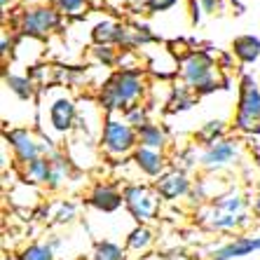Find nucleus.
<instances>
[{
  "mask_svg": "<svg viewBox=\"0 0 260 260\" xmlns=\"http://www.w3.org/2000/svg\"><path fill=\"white\" fill-rule=\"evenodd\" d=\"M143 94V78L136 71H120L106 82L101 91V106L106 110H129Z\"/></svg>",
  "mask_w": 260,
  "mask_h": 260,
  "instance_id": "nucleus-1",
  "label": "nucleus"
},
{
  "mask_svg": "<svg viewBox=\"0 0 260 260\" xmlns=\"http://www.w3.org/2000/svg\"><path fill=\"white\" fill-rule=\"evenodd\" d=\"M181 78L183 82L197 94H209V91L218 89V78H216V63L209 54L204 52H192L183 59L181 63Z\"/></svg>",
  "mask_w": 260,
  "mask_h": 260,
  "instance_id": "nucleus-2",
  "label": "nucleus"
},
{
  "mask_svg": "<svg viewBox=\"0 0 260 260\" xmlns=\"http://www.w3.org/2000/svg\"><path fill=\"white\" fill-rule=\"evenodd\" d=\"M101 145L110 157H122V155L132 152L134 148L139 145V132H136L132 124H127L124 120L110 117V120L103 122Z\"/></svg>",
  "mask_w": 260,
  "mask_h": 260,
  "instance_id": "nucleus-3",
  "label": "nucleus"
},
{
  "mask_svg": "<svg viewBox=\"0 0 260 260\" xmlns=\"http://www.w3.org/2000/svg\"><path fill=\"white\" fill-rule=\"evenodd\" d=\"M235 127L242 132L260 129V87L253 78H244L239 87V106H237Z\"/></svg>",
  "mask_w": 260,
  "mask_h": 260,
  "instance_id": "nucleus-4",
  "label": "nucleus"
},
{
  "mask_svg": "<svg viewBox=\"0 0 260 260\" xmlns=\"http://www.w3.org/2000/svg\"><path fill=\"white\" fill-rule=\"evenodd\" d=\"M61 21V12L56 7L49 5H36L28 7L21 12V19H19V28L24 36L30 38H43L47 36L49 30H54Z\"/></svg>",
  "mask_w": 260,
  "mask_h": 260,
  "instance_id": "nucleus-5",
  "label": "nucleus"
},
{
  "mask_svg": "<svg viewBox=\"0 0 260 260\" xmlns=\"http://www.w3.org/2000/svg\"><path fill=\"white\" fill-rule=\"evenodd\" d=\"M122 197H124V206L129 209V213L134 216V220L139 225L148 223L155 218L157 213V192H152L148 185H127L122 190Z\"/></svg>",
  "mask_w": 260,
  "mask_h": 260,
  "instance_id": "nucleus-6",
  "label": "nucleus"
},
{
  "mask_svg": "<svg viewBox=\"0 0 260 260\" xmlns=\"http://www.w3.org/2000/svg\"><path fill=\"white\" fill-rule=\"evenodd\" d=\"M5 139L10 141V145H12V150H14L19 162L30 164V162H36L38 157H43V143H40L30 132H26V129L7 132Z\"/></svg>",
  "mask_w": 260,
  "mask_h": 260,
  "instance_id": "nucleus-7",
  "label": "nucleus"
},
{
  "mask_svg": "<svg viewBox=\"0 0 260 260\" xmlns=\"http://www.w3.org/2000/svg\"><path fill=\"white\" fill-rule=\"evenodd\" d=\"M258 251H260V237L242 235L213 248L211 260H237V258H246L251 253H258Z\"/></svg>",
  "mask_w": 260,
  "mask_h": 260,
  "instance_id": "nucleus-8",
  "label": "nucleus"
},
{
  "mask_svg": "<svg viewBox=\"0 0 260 260\" xmlns=\"http://www.w3.org/2000/svg\"><path fill=\"white\" fill-rule=\"evenodd\" d=\"M75 103L68 96H59L49 103V124L56 134H66L75 124Z\"/></svg>",
  "mask_w": 260,
  "mask_h": 260,
  "instance_id": "nucleus-9",
  "label": "nucleus"
},
{
  "mask_svg": "<svg viewBox=\"0 0 260 260\" xmlns=\"http://www.w3.org/2000/svg\"><path fill=\"white\" fill-rule=\"evenodd\" d=\"M188 190H190V181L183 171H167L155 183V192L167 202H174L178 197H183V194H188Z\"/></svg>",
  "mask_w": 260,
  "mask_h": 260,
  "instance_id": "nucleus-10",
  "label": "nucleus"
},
{
  "mask_svg": "<svg viewBox=\"0 0 260 260\" xmlns=\"http://www.w3.org/2000/svg\"><path fill=\"white\" fill-rule=\"evenodd\" d=\"M235 157H237V143L223 139L206 148L204 155H202V164L206 169H220V167H228Z\"/></svg>",
  "mask_w": 260,
  "mask_h": 260,
  "instance_id": "nucleus-11",
  "label": "nucleus"
},
{
  "mask_svg": "<svg viewBox=\"0 0 260 260\" xmlns=\"http://www.w3.org/2000/svg\"><path fill=\"white\" fill-rule=\"evenodd\" d=\"M87 202H89V206H94L96 211L113 213V211H117V209L124 204V197H122V192H117L113 185H103V183H99L96 188L89 192Z\"/></svg>",
  "mask_w": 260,
  "mask_h": 260,
  "instance_id": "nucleus-12",
  "label": "nucleus"
},
{
  "mask_svg": "<svg viewBox=\"0 0 260 260\" xmlns=\"http://www.w3.org/2000/svg\"><path fill=\"white\" fill-rule=\"evenodd\" d=\"M134 162H136V167H139L145 176H152V178L164 176V157L157 150L139 148V150L134 152Z\"/></svg>",
  "mask_w": 260,
  "mask_h": 260,
  "instance_id": "nucleus-13",
  "label": "nucleus"
},
{
  "mask_svg": "<svg viewBox=\"0 0 260 260\" xmlns=\"http://www.w3.org/2000/svg\"><path fill=\"white\" fill-rule=\"evenodd\" d=\"M248 223V216H232V213H223L218 209H211V213H206V225L216 232H232L237 228Z\"/></svg>",
  "mask_w": 260,
  "mask_h": 260,
  "instance_id": "nucleus-14",
  "label": "nucleus"
},
{
  "mask_svg": "<svg viewBox=\"0 0 260 260\" xmlns=\"http://www.w3.org/2000/svg\"><path fill=\"white\" fill-rule=\"evenodd\" d=\"M232 54L242 63H253L260 56V40L255 36H239L232 40Z\"/></svg>",
  "mask_w": 260,
  "mask_h": 260,
  "instance_id": "nucleus-15",
  "label": "nucleus"
},
{
  "mask_svg": "<svg viewBox=\"0 0 260 260\" xmlns=\"http://www.w3.org/2000/svg\"><path fill=\"white\" fill-rule=\"evenodd\" d=\"M152 230L148 225H139V228H134L127 237V251L132 253H145L148 248L152 246Z\"/></svg>",
  "mask_w": 260,
  "mask_h": 260,
  "instance_id": "nucleus-16",
  "label": "nucleus"
},
{
  "mask_svg": "<svg viewBox=\"0 0 260 260\" xmlns=\"http://www.w3.org/2000/svg\"><path fill=\"white\" fill-rule=\"evenodd\" d=\"M164 143H167V136L157 124H145L143 129H139V145L141 148H148V150H162Z\"/></svg>",
  "mask_w": 260,
  "mask_h": 260,
  "instance_id": "nucleus-17",
  "label": "nucleus"
},
{
  "mask_svg": "<svg viewBox=\"0 0 260 260\" xmlns=\"http://www.w3.org/2000/svg\"><path fill=\"white\" fill-rule=\"evenodd\" d=\"M91 260H127V248H122L115 242H96L91 251Z\"/></svg>",
  "mask_w": 260,
  "mask_h": 260,
  "instance_id": "nucleus-18",
  "label": "nucleus"
},
{
  "mask_svg": "<svg viewBox=\"0 0 260 260\" xmlns=\"http://www.w3.org/2000/svg\"><path fill=\"white\" fill-rule=\"evenodd\" d=\"M26 178L33 183H47L52 181V159L49 157H38L36 162L26 164Z\"/></svg>",
  "mask_w": 260,
  "mask_h": 260,
  "instance_id": "nucleus-19",
  "label": "nucleus"
},
{
  "mask_svg": "<svg viewBox=\"0 0 260 260\" xmlns=\"http://www.w3.org/2000/svg\"><path fill=\"white\" fill-rule=\"evenodd\" d=\"M213 209L223 213H232V216H244L246 213V202L242 194H228V197H218L213 202Z\"/></svg>",
  "mask_w": 260,
  "mask_h": 260,
  "instance_id": "nucleus-20",
  "label": "nucleus"
},
{
  "mask_svg": "<svg viewBox=\"0 0 260 260\" xmlns=\"http://www.w3.org/2000/svg\"><path fill=\"white\" fill-rule=\"evenodd\" d=\"M19 260H54V246L52 244H28V246L19 253Z\"/></svg>",
  "mask_w": 260,
  "mask_h": 260,
  "instance_id": "nucleus-21",
  "label": "nucleus"
},
{
  "mask_svg": "<svg viewBox=\"0 0 260 260\" xmlns=\"http://www.w3.org/2000/svg\"><path fill=\"white\" fill-rule=\"evenodd\" d=\"M223 132H225V124L220 120H211V122H206L204 127L197 132V139L202 141V143L209 148V145H213V143H218V141H223L220 136H223Z\"/></svg>",
  "mask_w": 260,
  "mask_h": 260,
  "instance_id": "nucleus-22",
  "label": "nucleus"
},
{
  "mask_svg": "<svg viewBox=\"0 0 260 260\" xmlns=\"http://www.w3.org/2000/svg\"><path fill=\"white\" fill-rule=\"evenodd\" d=\"M5 82H7V87L17 94L19 99H30L33 96V82H30L26 75H7L5 78Z\"/></svg>",
  "mask_w": 260,
  "mask_h": 260,
  "instance_id": "nucleus-23",
  "label": "nucleus"
},
{
  "mask_svg": "<svg viewBox=\"0 0 260 260\" xmlns=\"http://www.w3.org/2000/svg\"><path fill=\"white\" fill-rule=\"evenodd\" d=\"M124 122H127V124H132L136 132H139V129H143L145 124H150V122H148V113H145L143 106H132L129 110H124Z\"/></svg>",
  "mask_w": 260,
  "mask_h": 260,
  "instance_id": "nucleus-24",
  "label": "nucleus"
},
{
  "mask_svg": "<svg viewBox=\"0 0 260 260\" xmlns=\"http://www.w3.org/2000/svg\"><path fill=\"white\" fill-rule=\"evenodd\" d=\"M68 178V162L61 157L52 159V181H49V188H59L63 185V181Z\"/></svg>",
  "mask_w": 260,
  "mask_h": 260,
  "instance_id": "nucleus-25",
  "label": "nucleus"
},
{
  "mask_svg": "<svg viewBox=\"0 0 260 260\" xmlns=\"http://www.w3.org/2000/svg\"><path fill=\"white\" fill-rule=\"evenodd\" d=\"M54 5L61 14H78L87 7V0H54Z\"/></svg>",
  "mask_w": 260,
  "mask_h": 260,
  "instance_id": "nucleus-26",
  "label": "nucleus"
},
{
  "mask_svg": "<svg viewBox=\"0 0 260 260\" xmlns=\"http://www.w3.org/2000/svg\"><path fill=\"white\" fill-rule=\"evenodd\" d=\"M54 218L59 220V223H71L73 218H75V206H73L71 202H59Z\"/></svg>",
  "mask_w": 260,
  "mask_h": 260,
  "instance_id": "nucleus-27",
  "label": "nucleus"
},
{
  "mask_svg": "<svg viewBox=\"0 0 260 260\" xmlns=\"http://www.w3.org/2000/svg\"><path fill=\"white\" fill-rule=\"evenodd\" d=\"M94 54H96V59L101 61V63H113L115 61V52H113V47H103V45H99V47H94Z\"/></svg>",
  "mask_w": 260,
  "mask_h": 260,
  "instance_id": "nucleus-28",
  "label": "nucleus"
},
{
  "mask_svg": "<svg viewBox=\"0 0 260 260\" xmlns=\"http://www.w3.org/2000/svg\"><path fill=\"white\" fill-rule=\"evenodd\" d=\"M174 5H176V0H145V7L150 12H164V10H169Z\"/></svg>",
  "mask_w": 260,
  "mask_h": 260,
  "instance_id": "nucleus-29",
  "label": "nucleus"
},
{
  "mask_svg": "<svg viewBox=\"0 0 260 260\" xmlns=\"http://www.w3.org/2000/svg\"><path fill=\"white\" fill-rule=\"evenodd\" d=\"M197 5L202 7V12H216V7L220 5V0H197Z\"/></svg>",
  "mask_w": 260,
  "mask_h": 260,
  "instance_id": "nucleus-30",
  "label": "nucleus"
},
{
  "mask_svg": "<svg viewBox=\"0 0 260 260\" xmlns=\"http://www.w3.org/2000/svg\"><path fill=\"white\" fill-rule=\"evenodd\" d=\"M162 260H188L185 255H181V253H174V255H164Z\"/></svg>",
  "mask_w": 260,
  "mask_h": 260,
  "instance_id": "nucleus-31",
  "label": "nucleus"
},
{
  "mask_svg": "<svg viewBox=\"0 0 260 260\" xmlns=\"http://www.w3.org/2000/svg\"><path fill=\"white\" fill-rule=\"evenodd\" d=\"M253 213L260 218V194H258V197H255V202H253Z\"/></svg>",
  "mask_w": 260,
  "mask_h": 260,
  "instance_id": "nucleus-32",
  "label": "nucleus"
},
{
  "mask_svg": "<svg viewBox=\"0 0 260 260\" xmlns=\"http://www.w3.org/2000/svg\"><path fill=\"white\" fill-rule=\"evenodd\" d=\"M7 47H12V43H7V36H3V54H7V52H10Z\"/></svg>",
  "mask_w": 260,
  "mask_h": 260,
  "instance_id": "nucleus-33",
  "label": "nucleus"
},
{
  "mask_svg": "<svg viewBox=\"0 0 260 260\" xmlns=\"http://www.w3.org/2000/svg\"><path fill=\"white\" fill-rule=\"evenodd\" d=\"M0 3H3V7H10L14 3V0H0Z\"/></svg>",
  "mask_w": 260,
  "mask_h": 260,
  "instance_id": "nucleus-34",
  "label": "nucleus"
},
{
  "mask_svg": "<svg viewBox=\"0 0 260 260\" xmlns=\"http://www.w3.org/2000/svg\"><path fill=\"white\" fill-rule=\"evenodd\" d=\"M33 3H40V0H33Z\"/></svg>",
  "mask_w": 260,
  "mask_h": 260,
  "instance_id": "nucleus-35",
  "label": "nucleus"
}]
</instances>
